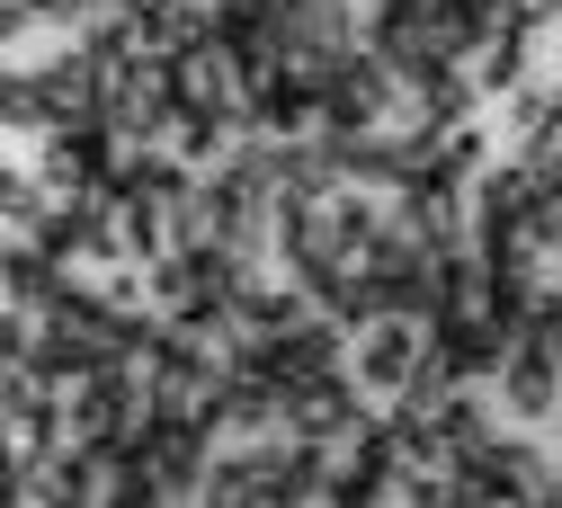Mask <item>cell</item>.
Here are the masks:
<instances>
[{"mask_svg": "<svg viewBox=\"0 0 562 508\" xmlns=\"http://www.w3.org/2000/svg\"><path fill=\"white\" fill-rule=\"evenodd\" d=\"M419 375H429V321H411V313H375V321L348 330V384H358V402L402 410Z\"/></svg>", "mask_w": 562, "mask_h": 508, "instance_id": "1", "label": "cell"}, {"mask_svg": "<svg viewBox=\"0 0 562 508\" xmlns=\"http://www.w3.org/2000/svg\"><path fill=\"white\" fill-rule=\"evenodd\" d=\"M54 295H63L54 241H45V233H0V304L36 321V313H54Z\"/></svg>", "mask_w": 562, "mask_h": 508, "instance_id": "2", "label": "cell"}, {"mask_svg": "<svg viewBox=\"0 0 562 508\" xmlns=\"http://www.w3.org/2000/svg\"><path fill=\"white\" fill-rule=\"evenodd\" d=\"M54 90H45V63H0V134H54Z\"/></svg>", "mask_w": 562, "mask_h": 508, "instance_id": "3", "label": "cell"}]
</instances>
